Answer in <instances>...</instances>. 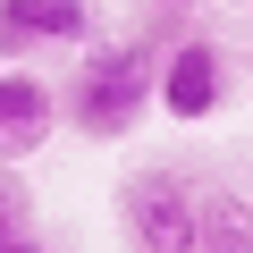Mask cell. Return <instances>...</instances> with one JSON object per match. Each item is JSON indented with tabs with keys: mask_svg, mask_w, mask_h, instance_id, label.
I'll return each mask as SVG.
<instances>
[{
	"mask_svg": "<svg viewBox=\"0 0 253 253\" xmlns=\"http://www.w3.org/2000/svg\"><path fill=\"white\" fill-rule=\"evenodd\" d=\"M161 51L169 42H93L59 93V118H76L84 135H126L144 110H152V76H161Z\"/></svg>",
	"mask_w": 253,
	"mask_h": 253,
	"instance_id": "cell-1",
	"label": "cell"
},
{
	"mask_svg": "<svg viewBox=\"0 0 253 253\" xmlns=\"http://www.w3.org/2000/svg\"><path fill=\"white\" fill-rule=\"evenodd\" d=\"M118 219L135 253H194V186L177 169H144L118 186Z\"/></svg>",
	"mask_w": 253,
	"mask_h": 253,
	"instance_id": "cell-2",
	"label": "cell"
},
{
	"mask_svg": "<svg viewBox=\"0 0 253 253\" xmlns=\"http://www.w3.org/2000/svg\"><path fill=\"white\" fill-rule=\"evenodd\" d=\"M152 101H161L177 126H203V118H219V101H228V51H219L211 34H177V42L161 51Z\"/></svg>",
	"mask_w": 253,
	"mask_h": 253,
	"instance_id": "cell-3",
	"label": "cell"
},
{
	"mask_svg": "<svg viewBox=\"0 0 253 253\" xmlns=\"http://www.w3.org/2000/svg\"><path fill=\"white\" fill-rule=\"evenodd\" d=\"M93 0H0V59L34 51H84L93 42Z\"/></svg>",
	"mask_w": 253,
	"mask_h": 253,
	"instance_id": "cell-4",
	"label": "cell"
},
{
	"mask_svg": "<svg viewBox=\"0 0 253 253\" xmlns=\"http://www.w3.org/2000/svg\"><path fill=\"white\" fill-rule=\"evenodd\" d=\"M51 135H59V84H42L34 68H0V161L26 169Z\"/></svg>",
	"mask_w": 253,
	"mask_h": 253,
	"instance_id": "cell-5",
	"label": "cell"
},
{
	"mask_svg": "<svg viewBox=\"0 0 253 253\" xmlns=\"http://www.w3.org/2000/svg\"><path fill=\"white\" fill-rule=\"evenodd\" d=\"M194 253H253V203L228 186L194 194Z\"/></svg>",
	"mask_w": 253,
	"mask_h": 253,
	"instance_id": "cell-6",
	"label": "cell"
},
{
	"mask_svg": "<svg viewBox=\"0 0 253 253\" xmlns=\"http://www.w3.org/2000/svg\"><path fill=\"white\" fill-rule=\"evenodd\" d=\"M34 228V194H26V177L0 161V236H26Z\"/></svg>",
	"mask_w": 253,
	"mask_h": 253,
	"instance_id": "cell-7",
	"label": "cell"
},
{
	"mask_svg": "<svg viewBox=\"0 0 253 253\" xmlns=\"http://www.w3.org/2000/svg\"><path fill=\"white\" fill-rule=\"evenodd\" d=\"M0 253H51V245H42L34 228H26V236H0Z\"/></svg>",
	"mask_w": 253,
	"mask_h": 253,
	"instance_id": "cell-8",
	"label": "cell"
},
{
	"mask_svg": "<svg viewBox=\"0 0 253 253\" xmlns=\"http://www.w3.org/2000/svg\"><path fill=\"white\" fill-rule=\"evenodd\" d=\"M161 9H194V0H161Z\"/></svg>",
	"mask_w": 253,
	"mask_h": 253,
	"instance_id": "cell-9",
	"label": "cell"
}]
</instances>
